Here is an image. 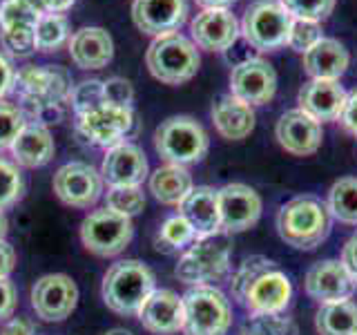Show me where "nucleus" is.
I'll return each mask as SVG.
<instances>
[{"label":"nucleus","mask_w":357,"mask_h":335,"mask_svg":"<svg viewBox=\"0 0 357 335\" xmlns=\"http://www.w3.org/2000/svg\"><path fill=\"white\" fill-rule=\"evenodd\" d=\"M156 290V275L141 260H119L112 264L100 282L103 304L116 315H137Z\"/></svg>","instance_id":"obj_1"},{"label":"nucleus","mask_w":357,"mask_h":335,"mask_svg":"<svg viewBox=\"0 0 357 335\" xmlns=\"http://www.w3.org/2000/svg\"><path fill=\"white\" fill-rule=\"evenodd\" d=\"M277 232L297 251L317 248L331 232V215L326 204L310 195L293 197L277 212Z\"/></svg>","instance_id":"obj_2"},{"label":"nucleus","mask_w":357,"mask_h":335,"mask_svg":"<svg viewBox=\"0 0 357 335\" xmlns=\"http://www.w3.org/2000/svg\"><path fill=\"white\" fill-rule=\"evenodd\" d=\"M230 234L217 232L208 237H197L178 257L174 277L185 286H215V282L226 279L230 273Z\"/></svg>","instance_id":"obj_3"},{"label":"nucleus","mask_w":357,"mask_h":335,"mask_svg":"<svg viewBox=\"0 0 357 335\" xmlns=\"http://www.w3.org/2000/svg\"><path fill=\"white\" fill-rule=\"evenodd\" d=\"M148 72L165 85H183L192 81L199 72V47L178 31L152 38L145 50Z\"/></svg>","instance_id":"obj_4"},{"label":"nucleus","mask_w":357,"mask_h":335,"mask_svg":"<svg viewBox=\"0 0 357 335\" xmlns=\"http://www.w3.org/2000/svg\"><path fill=\"white\" fill-rule=\"evenodd\" d=\"M72 74L63 65H25L16 74L18 107L27 119L43 107L67 105L72 92Z\"/></svg>","instance_id":"obj_5"},{"label":"nucleus","mask_w":357,"mask_h":335,"mask_svg":"<svg viewBox=\"0 0 357 335\" xmlns=\"http://www.w3.org/2000/svg\"><path fill=\"white\" fill-rule=\"evenodd\" d=\"M154 150L165 163L192 165L204 161L210 150V137L195 117L174 114L161 121L154 130Z\"/></svg>","instance_id":"obj_6"},{"label":"nucleus","mask_w":357,"mask_h":335,"mask_svg":"<svg viewBox=\"0 0 357 335\" xmlns=\"http://www.w3.org/2000/svg\"><path fill=\"white\" fill-rule=\"evenodd\" d=\"M74 128L85 143L107 150L119 143L137 139L141 134V121L134 107L103 103L87 114L76 117Z\"/></svg>","instance_id":"obj_7"},{"label":"nucleus","mask_w":357,"mask_h":335,"mask_svg":"<svg viewBox=\"0 0 357 335\" xmlns=\"http://www.w3.org/2000/svg\"><path fill=\"white\" fill-rule=\"evenodd\" d=\"M183 297V335H226L232 327L230 299L217 286H190Z\"/></svg>","instance_id":"obj_8"},{"label":"nucleus","mask_w":357,"mask_h":335,"mask_svg":"<svg viewBox=\"0 0 357 335\" xmlns=\"http://www.w3.org/2000/svg\"><path fill=\"white\" fill-rule=\"evenodd\" d=\"M241 36L257 52H277L286 47L293 16L279 0H255L243 11Z\"/></svg>","instance_id":"obj_9"},{"label":"nucleus","mask_w":357,"mask_h":335,"mask_svg":"<svg viewBox=\"0 0 357 335\" xmlns=\"http://www.w3.org/2000/svg\"><path fill=\"white\" fill-rule=\"evenodd\" d=\"M78 237L87 253L96 257H119L134 239V223L109 208L89 210L78 228Z\"/></svg>","instance_id":"obj_10"},{"label":"nucleus","mask_w":357,"mask_h":335,"mask_svg":"<svg viewBox=\"0 0 357 335\" xmlns=\"http://www.w3.org/2000/svg\"><path fill=\"white\" fill-rule=\"evenodd\" d=\"M52 188L61 204L76 210L94 208L98 199L105 195V181L100 170L87 161H70L61 165L54 172Z\"/></svg>","instance_id":"obj_11"},{"label":"nucleus","mask_w":357,"mask_h":335,"mask_svg":"<svg viewBox=\"0 0 357 335\" xmlns=\"http://www.w3.org/2000/svg\"><path fill=\"white\" fill-rule=\"evenodd\" d=\"M31 311L43 322H65L76 311L78 286L65 273H47L38 277L29 290Z\"/></svg>","instance_id":"obj_12"},{"label":"nucleus","mask_w":357,"mask_h":335,"mask_svg":"<svg viewBox=\"0 0 357 335\" xmlns=\"http://www.w3.org/2000/svg\"><path fill=\"white\" fill-rule=\"evenodd\" d=\"M230 94L248 105H266L277 94V72L261 56H248L230 72Z\"/></svg>","instance_id":"obj_13"},{"label":"nucleus","mask_w":357,"mask_h":335,"mask_svg":"<svg viewBox=\"0 0 357 335\" xmlns=\"http://www.w3.org/2000/svg\"><path fill=\"white\" fill-rule=\"evenodd\" d=\"M221 232L237 234L257 226L261 217V197L255 188L245 184H226L217 190Z\"/></svg>","instance_id":"obj_14"},{"label":"nucleus","mask_w":357,"mask_h":335,"mask_svg":"<svg viewBox=\"0 0 357 335\" xmlns=\"http://www.w3.org/2000/svg\"><path fill=\"white\" fill-rule=\"evenodd\" d=\"M241 36V22L228 7L201 9L190 22V40L206 52H228Z\"/></svg>","instance_id":"obj_15"},{"label":"nucleus","mask_w":357,"mask_h":335,"mask_svg":"<svg viewBox=\"0 0 357 335\" xmlns=\"http://www.w3.org/2000/svg\"><path fill=\"white\" fill-rule=\"evenodd\" d=\"M188 0H134L132 22L139 31L156 38L178 31L188 20Z\"/></svg>","instance_id":"obj_16"},{"label":"nucleus","mask_w":357,"mask_h":335,"mask_svg":"<svg viewBox=\"0 0 357 335\" xmlns=\"http://www.w3.org/2000/svg\"><path fill=\"white\" fill-rule=\"evenodd\" d=\"M100 177L112 186H141L150 177V163L145 152L137 143L126 141L114 148H107L103 161H100Z\"/></svg>","instance_id":"obj_17"},{"label":"nucleus","mask_w":357,"mask_h":335,"mask_svg":"<svg viewBox=\"0 0 357 335\" xmlns=\"http://www.w3.org/2000/svg\"><path fill=\"white\" fill-rule=\"evenodd\" d=\"M275 139L282 148L293 156H310L319 150L324 130L321 123L308 117L299 107L286 110L275 126Z\"/></svg>","instance_id":"obj_18"},{"label":"nucleus","mask_w":357,"mask_h":335,"mask_svg":"<svg viewBox=\"0 0 357 335\" xmlns=\"http://www.w3.org/2000/svg\"><path fill=\"white\" fill-rule=\"evenodd\" d=\"M290 297H293V284H290L288 275L275 266L271 271H266L252 279L241 297V306L250 315H259V313H284L290 304Z\"/></svg>","instance_id":"obj_19"},{"label":"nucleus","mask_w":357,"mask_h":335,"mask_svg":"<svg viewBox=\"0 0 357 335\" xmlns=\"http://www.w3.org/2000/svg\"><path fill=\"white\" fill-rule=\"evenodd\" d=\"M304 288L308 297L319 302V304L351 299L357 290L353 277L346 271L342 260H324V262L312 264L306 273Z\"/></svg>","instance_id":"obj_20"},{"label":"nucleus","mask_w":357,"mask_h":335,"mask_svg":"<svg viewBox=\"0 0 357 335\" xmlns=\"http://www.w3.org/2000/svg\"><path fill=\"white\" fill-rule=\"evenodd\" d=\"M141 327L152 335H174L183 331V297L170 288H156L137 313Z\"/></svg>","instance_id":"obj_21"},{"label":"nucleus","mask_w":357,"mask_h":335,"mask_svg":"<svg viewBox=\"0 0 357 335\" xmlns=\"http://www.w3.org/2000/svg\"><path fill=\"white\" fill-rule=\"evenodd\" d=\"M67 52L81 70H103L114 59V40L103 27H78L67 40Z\"/></svg>","instance_id":"obj_22"},{"label":"nucleus","mask_w":357,"mask_h":335,"mask_svg":"<svg viewBox=\"0 0 357 335\" xmlns=\"http://www.w3.org/2000/svg\"><path fill=\"white\" fill-rule=\"evenodd\" d=\"M346 96H349V92L340 85V81H317V78H310L308 83L299 87L297 103L299 110L306 112L308 117L319 123H328L340 119Z\"/></svg>","instance_id":"obj_23"},{"label":"nucleus","mask_w":357,"mask_h":335,"mask_svg":"<svg viewBox=\"0 0 357 335\" xmlns=\"http://www.w3.org/2000/svg\"><path fill=\"white\" fill-rule=\"evenodd\" d=\"M212 126L226 141H243L255 130V110L232 94H221L210 110Z\"/></svg>","instance_id":"obj_24"},{"label":"nucleus","mask_w":357,"mask_h":335,"mask_svg":"<svg viewBox=\"0 0 357 335\" xmlns=\"http://www.w3.org/2000/svg\"><path fill=\"white\" fill-rule=\"evenodd\" d=\"M11 161L27 170H36V168L47 165L56 154V143L50 128L40 126V123L27 121L25 128L20 130L14 145L9 148Z\"/></svg>","instance_id":"obj_25"},{"label":"nucleus","mask_w":357,"mask_h":335,"mask_svg":"<svg viewBox=\"0 0 357 335\" xmlns=\"http://www.w3.org/2000/svg\"><path fill=\"white\" fill-rule=\"evenodd\" d=\"M301 56H304V72L317 81H340L351 65V54L344 43L328 36H324Z\"/></svg>","instance_id":"obj_26"},{"label":"nucleus","mask_w":357,"mask_h":335,"mask_svg":"<svg viewBox=\"0 0 357 335\" xmlns=\"http://www.w3.org/2000/svg\"><path fill=\"white\" fill-rule=\"evenodd\" d=\"M178 215L195 228L197 237H208V234L221 232L219 199L217 190L212 186H195L190 190V195L178 206Z\"/></svg>","instance_id":"obj_27"},{"label":"nucleus","mask_w":357,"mask_h":335,"mask_svg":"<svg viewBox=\"0 0 357 335\" xmlns=\"http://www.w3.org/2000/svg\"><path fill=\"white\" fill-rule=\"evenodd\" d=\"M195 188L192 174L185 165L163 163L148 177V190L163 206H181V201Z\"/></svg>","instance_id":"obj_28"},{"label":"nucleus","mask_w":357,"mask_h":335,"mask_svg":"<svg viewBox=\"0 0 357 335\" xmlns=\"http://www.w3.org/2000/svg\"><path fill=\"white\" fill-rule=\"evenodd\" d=\"M315 329L319 335H357V304L351 299L319 304Z\"/></svg>","instance_id":"obj_29"},{"label":"nucleus","mask_w":357,"mask_h":335,"mask_svg":"<svg viewBox=\"0 0 357 335\" xmlns=\"http://www.w3.org/2000/svg\"><path fill=\"white\" fill-rule=\"evenodd\" d=\"M326 208L328 215L340 223L357 226V177H342L331 186Z\"/></svg>","instance_id":"obj_30"},{"label":"nucleus","mask_w":357,"mask_h":335,"mask_svg":"<svg viewBox=\"0 0 357 335\" xmlns=\"http://www.w3.org/2000/svg\"><path fill=\"white\" fill-rule=\"evenodd\" d=\"M70 36L72 25L65 14H40L36 27H33V45L40 54L59 52L63 45H67Z\"/></svg>","instance_id":"obj_31"},{"label":"nucleus","mask_w":357,"mask_h":335,"mask_svg":"<svg viewBox=\"0 0 357 335\" xmlns=\"http://www.w3.org/2000/svg\"><path fill=\"white\" fill-rule=\"evenodd\" d=\"M195 239H197L195 228L176 212V215L167 217L161 223V228L156 230L154 248L161 253H178V251H185Z\"/></svg>","instance_id":"obj_32"},{"label":"nucleus","mask_w":357,"mask_h":335,"mask_svg":"<svg viewBox=\"0 0 357 335\" xmlns=\"http://www.w3.org/2000/svg\"><path fill=\"white\" fill-rule=\"evenodd\" d=\"M25 174L7 156H0V210H9L25 197Z\"/></svg>","instance_id":"obj_33"},{"label":"nucleus","mask_w":357,"mask_h":335,"mask_svg":"<svg viewBox=\"0 0 357 335\" xmlns=\"http://www.w3.org/2000/svg\"><path fill=\"white\" fill-rule=\"evenodd\" d=\"M103 199H105V208L130 219L141 215L145 208V193L141 186H112L107 188Z\"/></svg>","instance_id":"obj_34"},{"label":"nucleus","mask_w":357,"mask_h":335,"mask_svg":"<svg viewBox=\"0 0 357 335\" xmlns=\"http://www.w3.org/2000/svg\"><path fill=\"white\" fill-rule=\"evenodd\" d=\"M105 103V87L100 78H85V81L76 83L67 98V105L74 112V117L87 114V112L96 110Z\"/></svg>","instance_id":"obj_35"},{"label":"nucleus","mask_w":357,"mask_h":335,"mask_svg":"<svg viewBox=\"0 0 357 335\" xmlns=\"http://www.w3.org/2000/svg\"><path fill=\"white\" fill-rule=\"evenodd\" d=\"M275 266L277 264L273 260H268V257H264V255L245 257V260L241 262V266L230 277V293H232V299L237 302V304H241V297L245 293V288L250 286L252 279L259 277L266 271H271V268H275Z\"/></svg>","instance_id":"obj_36"},{"label":"nucleus","mask_w":357,"mask_h":335,"mask_svg":"<svg viewBox=\"0 0 357 335\" xmlns=\"http://www.w3.org/2000/svg\"><path fill=\"white\" fill-rule=\"evenodd\" d=\"M245 335H299V329L284 313H259L245 322Z\"/></svg>","instance_id":"obj_37"},{"label":"nucleus","mask_w":357,"mask_h":335,"mask_svg":"<svg viewBox=\"0 0 357 335\" xmlns=\"http://www.w3.org/2000/svg\"><path fill=\"white\" fill-rule=\"evenodd\" d=\"M40 11L25 0H0V29H33Z\"/></svg>","instance_id":"obj_38"},{"label":"nucleus","mask_w":357,"mask_h":335,"mask_svg":"<svg viewBox=\"0 0 357 335\" xmlns=\"http://www.w3.org/2000/svg\"><path fill=\"white\" fill-rule=\"evenodd\" d=\"M25 123L27 117L22 114L18 103H9L7 98H0V154L9 152Z\"/></svg>","instance_id":"obj_39"},{"label":"nucleus","mask_w":357,"mask_h":335,"mask_svg":"<svg viewBox=\"0 0 357 335\" xmlns=\"http://www.w3.org/2000/svg\"><path fill=\"white\" fill-rule=\"evenodd\" d=\"M0 52L14 59H29L36 54V45H33V29H0Z\"/></svg>","instance_id":"obj_40"},{"label":"nucleus","mask_w":357,"mask_h":335,"mask_svg":"<svg viewBox=\"0 0 357 335\" xmlns=\"http://www.w3.org/2000/svg\"><path fill=\"white\" fill-rule=\"evenodd\" d=\"M279 3L293 18L324 22L333 14L337 0H279Z\"/></svg>","instance_id":"obj_41"},{"label":"nucleus","mask_w":357,"mask_h":335,"mask_svg":"<svg viewBox=\"0 0 357 335\" xmlns=\"http://www.w3.org/2000/svg\"><path fill=\"white\" fill-rule=\"evenodd\" d=\"M321 38H324L321 22L293 18V25H290V34H288L286 47H290V50L297 52V54H306L312 47V45L319 43Z\"/></svg>","instance_id":"obj_42"},{"label":"nucleus","mask_w":357,"mask_h":335,"mask_svg":"<svg viewBox=\"0 0 357 335\" xmlns=\"http://www.w3.org/2000/svg\"><path fill=\"white\" fill-rule=\"evenodd\" d=\"M105 87V103L121 105V107H134V85L130 78L123 76H109L103 81Z\"/></svg>","instance_id":"obj_43"},{"label":"nucleus","mask_w":357,"mask_h":335,"mask_svg":"<svg viewBox=\"0 0 357 335\" xmlns=\"http://www.w3.org/2000/svg\"><path fill=\"white\" fill-rule=\"evenodd\" d=\"M18 308V288L11 279H0V324L14 318Z\"/></svg>","instance_id":"obj_44"},{"label":"nucleus","mask_w":357,"mask_h":335,"mask_svg":"<svg viewBox=\"0 0 357 335\" xmlns=\"http://www.w3.org/2000/svg\"><path fill=\"white\" fill-rule=\"evenodd\" d=\"M16 65L14 61L0 52V98H7L9 94H14L16 87Z\"/></svg>","instance_id":"obj_45"},{"label":"nucleus","mask_w":357,"mask_h":335,"mask_svg":"<svg viewBox=\"0 0 357 335\" xmlns=\"http://www.w3.org/2000/svg\"><path fill=\"white\" fill-rule=\"evenodd\" d=\"M340 123L342 128L353 134V137H357V89H353V92L346 96V103H344V110L340 114Z\"/></svg>","instance_id":"obj_46"},{"label":"nucleus","mask_w":357,"mask_h":335,"mask_svg":"<svg viewBox=\"0 0 357 335\" xmlns=\"http://www.w3.org/2000/svg\"><path fill=\"white\" fill-rule=\"evenodd\" d=\"M0 335H40V329L29 318H11L0 327Z\"/></svg>","instance_id":"obj_47"},{"label":"nucleus","mask_w":357,"mask_h":335,"mask_svg":"<svg viewBox=\"0 0 357 335\" xmlns=\"http://www.w3.org/2000/svg\"><path fill=\"white\" fill-rule=\"evenodd\" d=\"M342 264L346 266V271L351 273L353 282L357 286V230L344 244V248H342Z\"/></svg>","instance_id":"obj_48"},{"label":"nucleus","mask_w":357,"mask_h":335,"mask_svg":"<svg viewBox=\"0 0 357 335\" xmlns=\"http://www.w3.org/2000/svg\"><path fill=\"white\" fill-rule=\"evenodd\" d=\"M16 268V251L7 239H0V279H9Z\"/></svg>","instance_id":"obj_49"},{"label":"nucleus","mask_w":357,"mask_h":335,"mask_svg":"<svg viewBox=\"0 0 357 335\" xmlns=\"http://www.w3.org/2000/svg\"><path fill=\"white\" fill-rule=\"evenodd\" d=\"M76 0H43V14H65Z\"/></svg>","instance_id":"obj_50"},{"label":"nucleus","mask_w":357,"mask_h":335,"mask_svg":"<svg viewBox=\"0 0 357 335\" xmlns=\"http://www.w3.org/2000/svg\"><path fill=\"white\" fill-rule=\"evenodd\" d=\"M237 0H197V5H201V9H208V7H228L234 5Z\"/></svg>","instance_id":"obj_51"},{"label":"nucleus","mask_w":357,"mask_h":335,"mask_svg":"<svg viewBox=\"0 0 357 335\" xmlns=\"http://www.w3.org/2000/svg\"><path fill=\"white\" fill-rule=\"evenodd\" d=\"M7 232H9V219L3 210H0V239H7Z\"/></svg>","instance_id":"obj_52"},{"label":"nucleus","mask_w":357,"mask_h":335,"mask_svg":"<svg viewBox=\"0 0 357 335\" xmlns=\"http://www.w3.org/2000/svg\"><path fill=\"white\" fill-rule=\"evenodd\" d=\"M103 335H134V333L128 331V329H109V331H105Z\"/></svg>","instance_id":"obj_53"},{"label":"nucleus","mask_w":357,"mask_h":335,"mask_svg":"<svg viewBox=\"0 0 357 335\" xmlns=\"http://www.w3.org/2000/svg\"><path fill=\"white\" fill-rule=\"evenodd\" d=\"M25 3H29L31 7H36L40 14H43V0H25Z\"/></svg>","instance_id":"obj_54"}]
</instances>
